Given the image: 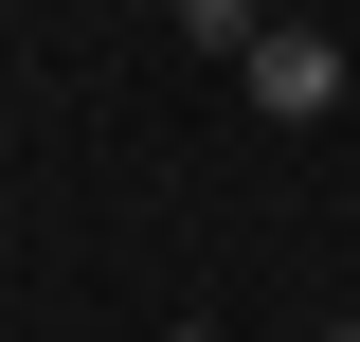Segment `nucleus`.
Returning <instances> with one entry per match:
<instances>
[{
  "mask_svg": "<svg viewBox=\"0 0 360 342\" xmlns=\"http://www.w3.org/2000/svg\"><path fill=\"white\" fill-rule=\"evenodd\" d=\"M234 90H252L270 127H324V108H342V37H307V18H270V37L234 54Z\"/></svg>",
  "mask_w": 360,
  "mask_h": 342,
  "instance_id": "1",
  "label": "nucleus"
},
{
  "mask_svg": "<svg viewBox=\"0 0 360 342\" xmlns=\"http://www.w3.org/2000/svg\"><path fill=\"white\" fill-rule=\"evenodd\" d=\"M180 37H198V54H252V37H270V0H180Z\"/></svg>",
  "mask_w": 360,
  "mask_h": 342,
  "instance_id": "2",
  "label": "nucleus"
},
{
  "mask_svg": "<svg viewBox=\"0 0 360 342\" xmlns=\"http://www.w3.org/2000/svg\"><path fill=\"white\" fill-rule=\"evenodd\" d=\"M324 342H360V306H342V324H324Z\"/></svg>",
  "mask_w": 360,
  "mask_h": 342,
  "instance_id": "3",
  "label": "nucleus"
},
{
  "mask_svg": "<svg viewBox=\"0 0 360 342\" xmlns=\"http://www.w3.org/2000/svg\"><path fill=\"white\" fill-rule=\"evenodd\" d=\"M180 342H198V324H180Z\"/></svg>",
  "mask_w": 360,
  "mask_h": 342,
  "instance_id": "4",
  "label": "nucleus"
}]
</instances>
